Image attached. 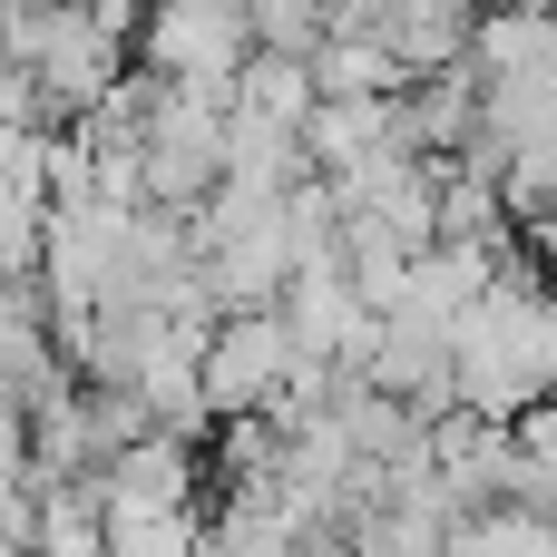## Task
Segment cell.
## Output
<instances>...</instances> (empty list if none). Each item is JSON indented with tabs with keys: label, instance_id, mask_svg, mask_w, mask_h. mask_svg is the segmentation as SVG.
Wrapping results in <instances>:
<instances>
[{
	"label": "cell",
	"instance_id": "cell-4",
	"mask_svg": "<svg viewBox=\"0 0 557 557\" xmlns=\"http://www.w3.org/2000/svg\"><path fill=\"white\" fill-rule=\"evenodd\" d=\"M88 480H98V509H196V441L137 431V441L108 450Z\"/></svg>",
	"mask_w": 557,
	"mask_h": 557
},
{
	"label": "cell",
	"instance_id": "cell-1",
	"mask_svg": "<svg viewBox=\"0 0 557 557\" xmlns=\"http://www.w3.org/2000/svg\"><path fill=\"white\" fill-rule=\"evenodd\" d=\"M557 382V313L539 294L529 245L499 255V274L450 313V401L480 421H509L519 401H548Z\"/></svg>",
	"mask_w": 557,
	"mask_h": 557
},
{
	"label": "cell",
	"instance_id": "cell-2",
	"mask_svg": "<svg viewBox=\"0 0 557 557\" xmlns=\"http://www.w3.org/2000/svg\"><path fill=\"white\" fill-rule=\"evenodd\" d=\"M284 362H294V343H284L274 304L215 313V323H206V343H196V392H206V421H225V411H264V401H274V382H284Z\"/></svg>",
	"mask_w": 557,
	"mask_h": 557
},
{
	"label": "cell",
	"instance_id": "cell-6",
	"mask_svg": "<svg viewBox=\"0 0 557 557\" xmlns=\"http://www.w3.org/2000/svg\"><path fill=\"white\" fill-rule=\"evenodd\" d=\"M304 69H313V98H392L401 88V59L372 29H323L304 49Z\"/></svg>",
	"mask_w": 557,
	"mask_h": 557
},
{
	"label": "cell",
	"instance_id": "cell-9",
	"mask_svg": "<svg viewBox=\"0 0 557 557\" xmlns=\"http://www.w3.org/2000/svg\"><path fill=\"white\" fill-rule=\"evenodd\" d=\"M196 557H225V548H215V539H196Z\"/></svg>",
	"mask_w": 557,
	"mask_h": 557
},
{
	"label": "cell",
	"instance_id": "cell-7",
	"mask_svg": "<svg viewBox=\"0 0 557 557\" xmlns=\"http://www.w3.org/2000/svg\"><path fill=\"white\" fill-rule=\"evenodd\" d=\"M98 539L108 557H196L206 519L196 509H98Z\"/></svg>",
	"mask_w": 557,
	"mask_h": 557
},
{
	"label": "cell",
	"instance_id": "cell-8",
	"mask_svg": "<svg viewBox=\"0 0 557 557\" xmlns=\"http://www.w3.org/2000/svg\"><path fill=\"white\" fill-rule=\"evenodd\" d=\"M245 10V39L255 49H284V59H304L333 20H323V0H235Z\"/></svg>",
	"mask_w": 557,
	"mask_h": 557
},
{
	"label": "cell",
	"instance_id": "cell-5",
	"mask_svg": "<svg viewBox=\"0 0 557 557\" xmlns=\"http://www.w3.org/2000/svg\"><path fill=\"white\" fill-rule=\"evenodd\" d=\"M29 557H108V539H98V480H29Z\"/></svg>",
	"mask_w": 557,
	"mask_h": 557
},
{
	"label": "cell",
	"instance_id": "cell-3",
	"mask_svg": "<svg viewBox=\"0 0 557 557\" xmlns=\"http://www.w3.org/2000/svg\"><path fill=\"white\" fill-rule=\"evenodd\" d=\"M127 39L147 49V69H157V78H186V88H225V78H235V59L255 49L235 0H147Z\"/></svg>",
	"mask_w": 557,
	"mask_h": 557
}]
</instances>
